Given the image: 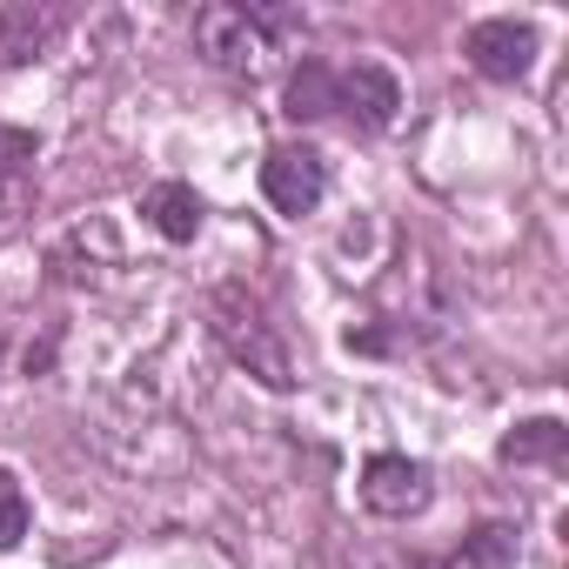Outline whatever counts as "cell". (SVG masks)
Listing matches in <instances>:
<instances>
[{
    "mask_svg": "<svg viewBox=\"0 0 569 569\" xmlns=\"http://www.w3.org/2000/svg\"><path fill=\"white\" fill-rule=\"evenodd\" d=\"M208 329H214V342L248 369V376H261L268 389H289L296 382V362H289V349H281V336L268 329V316H261V302H248L241 289H221L214 296V309H208Z\"/></svg>",
    "mask_w": 569,
    "mask_h": 569,
    "instance_id": "1",
    "label": "cell"
},
{
    "mask_svg": "<svg viewBox=\"0 0 569 569\" xmlns=\"http://www.w3.org/2000/svg\"><path fill=\"white\" fill-rule=\"evenodd\" d=\"M194 54H201L208 68H221V74L254 81V74L268 68L274 41H268V28L254 21V8H228V0H214V8L194 14Z\"/></svg>",
    "mask_w": 569,
    "mask_h": 569,
    "instance_id": "2",
    "label": "cell"
},
{
    "mask_svg": "<svg viewBox=\"0 0 569 569\" xmlns=\"http://www.w3.org/2000/svg\"><path fill=\"white\" fill-rule=\"evenodd\" d=\"M429 496H436L429 462H416V456H369V469H362V509L369 516L409 522V516L429 509Z\"/></svg>",
    "mask_w": 569,
    "mask_h": 569,
    "instance_id": "3",
    "label": "cell"
},
{
    "mask_svg": "<svg viewBox=\"0 0 569 569\" xmlns=\"http://www.w3.org/2000/svg\"><path fill=\"white\" fill-rule=\"evenodd\" d=\"M261 194L274 214H316V201L329 194V161L316 148H268L261 161Z\"/></svg>",
    "mask_w": 569,
    "mask_h": 569,
    "instance_id": "4",
    "label": "cell"
},
{
    "mask_svg": "<svg viewBox=\"0 0 569 569\" xmlns=\"http://www.w3.org/2000/svg\"><path fill=\"white\" fill-rule=\"evenodd\" d=\"M462 54L482 81H522L529 61H536V28L516 21V14H496V21H476L462 34Z\"/></svg>",
    "mask_w": 569,
    "mask_h": 569,
    "instance_id": "5",
    "label": "cell"
},
{
    "mask_svg": "<svg viewBox=\"0 0 569 569\" xmlns=\"http://www.w3.org/2000/svg\"><path fill=\"white\" fill-rule=\"evenodd\" d=\"M336 108H342L356 128L382 134V128L402 114V81H396L382 61H356V68H342V74H336Z\"/></svg>",
    "mask_w": 569,
    "mask_h": 569,
    "instance_id": "6",
    "label": "cell"
},
{
    "mask_svg": "<svg viewBox=\"0 0 569 569\" xmlns=\"http://www.w3.org/2000/svg\"><path fill=\"white\" fill-rule=\"evenodd\" d=\"M61 28H68L61 8H34V0H14V8H0V61H34Z\"/></svg>",
    "mask_w": 569,
    "mask_h": 569,
    "instance_id": "7",
    "label": "cell"
},
{
    "mask_svg": "<svg viewBox=\"0 0 569 569\" xmlns=\"http://www.w3.org/2000/svg\"><path fill=\"white\" fill-rule=\"evenodd\" d=\"M141 214L154 221V234H161V241H194L208 208H201V194H194L188 181H154V188L141 194Z\"/></svg>",
    "mask_w": 569,
    "mask_h": 569,
    "instance_id": "8",
    "label": "cell"
},
{
    "mask_svg": "<svg viewBox=\"0 0 569 569\" xmlns=\"http://www.w3.org/2000/svg\"><path fill=\"white\" fill-rule=\"evenodd\" d=\"M289 114H296V121H322V114H336V68L302 61V68L289 74Z\"/></svg>",
    "mask_w": 569,
    "mask_h": 569,
    "instance_id": "9",
    "label": "cell"
},
{
    "mask_svg": "<svg viewBox=\"0 0 569 569\" xmlns=\"http://www.w3.org/2000/svg\"><path fill=\"white\" fill-rule=\"evenodd\" d=\"M562 449H569V429L556 416H536L516 436H502V462H556Z\"/></svg>",
    "mask_w": 569,
    "mask_h": 569,
    "instance_id": "10",
    "label": "cell"
},
{
    "mask_svg": "<svg viewBox=\"0 0 569 569\" xmlns=\"http://www.w3.org/2000/svg\"><path fill=\"white\" fill-rule=\"evenodd\" d=\"M456 569H516V529H502V522L476 529L469 549L456 556Z\"/></svg>",
    "mask_w": 569,
    "mask_h": 569,
    "instance_id": "11",
    "label": "cell"
},
{
    "mask_svg": "<svg viewBox=\"0 0 569 569\" xmlns=\"http://www.w3.org/2000/svg\"><path fill=\"white\" fill-rule=\"evenodd\" d=\"M28 522H34V509H28V489L0 469V549H14L21 536H28Z\"/></svg>",
    "mask_w": 569,
    "mask_h": 569,
    "instance_id": "12",
    "label": "cell"
},
{
    "mask_svg": "<svg viewBox=\"0 0 569 569\" xmlns=\"http://www.w3.org/2000/svg\"><path fill=\"white\" fill-rule=\"evenodd\" d=\"M34 154H41V141H34L28 128H8V121H0V174H21Z\"/></svg>",
    "mask_w": 569,
    "mask_h": 569,
    "instance_id": "13",
    "label": "cell"
},
{
    "mask_svg": "<svg viewBox=\"0 0 569 569\" xmlns=\"http://www.w3.org/2000/svg\"><path fill=\"white\" fill-rule=\"evenodd\" d=\"M21 214H28V181L21 174H0V234H8Z\"/></svg>",
    "mask_w": 569,
    "mask_h": 569,
    "instance_id": "14",
    "label": "cell"
}]
</instances>
